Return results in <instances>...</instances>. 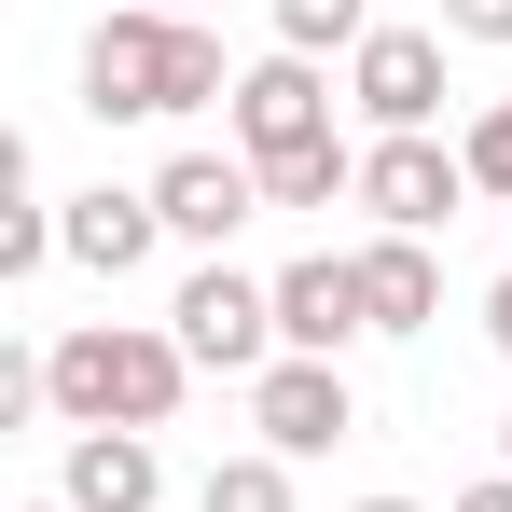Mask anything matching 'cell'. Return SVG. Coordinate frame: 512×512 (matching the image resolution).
Listing matches in <instances>:
<instances>
[{
    "label": "cell",
    "instance_id": "16",
    "mask_svg": "<svg viewBox=\"0 0 512 512\" xmlns=\"http://www.w3.org/2000/svg\"><path fill=\"white\" fill-rule=\"evenodd\" d=\"M333 194H360V153H291V167H263V208H333Z\"/></svg>",
    "mask_w": 512,
    "mask_h": 512
},
{
    "label": "cell",
    "instance_id": "23",
    "mask_svg": "<svg viewBox=\"0 0 512 512\" xmlns=\"http://www.w3.org/2000/svg\"><path fill=\"white\" fill-rule=\"evenodd\" d=\"M14 512H70V499H14Z\"/></svg>",
    "mask_w": 512,
    "mask_h": 512
},
{
    "label": "cell",
    "instance_id": "22",
    "mask_svg": "<svg viewBox=\"0 0 512 512\" xmlns=\"http://www.w3.org/2000/svg\"><path fill=\"white\" fill-rule=\"evenodd\" d=\"M139 14H194V0H139Z\"/></svg>",
    "mask_w": 512,
    "mask_h": 512
},
{
    "label": "cell",
    "instance_id": "17",
    "mask_svg": "<svg viewBox=\"0 0 512 512\" xmlns=\"http://www.w3.org/2000/svg\"><path fill=\"white\" fill-rule=\"evenodd\" d=\"M457 153H471V194H499V208H512V97L471 111V139H457Z\"/></svg>",
    "mask_w": 512,
    "mask_h": 512
},
{
    "label": "cell",
    "instance_id": "3",
    "mask_svg": "<svg viewBox=\"0 0 512 512\" xmlns=\"http://www.w3.org/2000/svg\"><path fill=\"white\" fill-rule=\"evenodd\" d=\"M167 333L194 346V374H263V360H291V346H277V277H236V263H194V277H180Z\"/></svg>",
    "mask_w": 512,
    "mask_h": 512
},
{
    "label": "cell",
    "instance_id": "11",
    "mask_svg": "<svg viewBox=\"0 0 512 512\" xmlns=\"http://www.w3.org/2000/svg\"><path fill=\"white\" fill-rule=\"evenodd\" d=\"M56 236H70V263H84V277H139V263H153V236H167V208L97 180V194H70V208H56Z\"/></svg>",
    "mask_w": 512,
    "mask_h": 512
},
{
    "label": "cell",
    "instance_id": "24",
    "mask_svg": "<svg viewBox=\"0 0 512 512\" xmlns=\"http://www.w3.org/2000/svg\"><path fill=\"white\" fill-rule=\"evenodd\" d=\"M499 471H512V416H499Z\"/></svg>",
    "mask_w": 512,
    "mask_h": 512
},
{
    "label": "cell",
    "instance_id": "14",
    "mask_svg": "<svg viewBox=\"0 0 512 512\" xmlns=\"http://www.w3.org/2000/svg\"><path fill=\"white\" fill-rule=\"evenodd\" d=\"M374 0H277V56H360Z\"/></svg>",
    "mask_w": 512,
    "mask_h": 512
},
{
    "label": "cell",
    "instance_id": "10",
    "mask_svg": "<svg viewBox=\"0 0 512 512\" xmlns=\"http://www.w3.org/2000/svg\"><path fill=\"white\" fill-rule=\"evenodd\" d=\"M56 499H70V512H153V499H167V457H153V429H70V457H56Z\"/></svg>",
    "mask_w": 512,
    "mask_h": 512
},
{
    "label": "cell",
    "instance_id": "7",
    "mask_svg": "<svg viewBox=\"0 0 512 512\" xmlns=\"http://www.w3.org/2000/svg\"><path fill=\"white\" fill-rule=\"evenodd\" d=\"M346 97L374 111V139H429V111H443V28H374L346 56Z\"/></svg>",
    "mask_w": 512,
    "mask_h": 512
},
{
    "label": "cell",
    "instance_id": "2",
    "mask_svg": "<svg viewBox=\"0 0 512 512\" xmlns=\"http://www.w3.org/2000/svg\"><path fill=\"white\" fill-rule=\"evenodd\" d=\"M42 374H56V416L70 429H167L180 388H194V346L153 333V319H84V333L42 346Z\"/></svg>",
    "mask_w": 512,
    "mask_h": 512
},
{
    "label": "cell",
    "instance_id": "21",
    "mask_svg": "<svg viewBox=\"0 0 512 512\" xmlns=\"http://www.w3.org/2000/svg\"><path fill=\"white\" fill-rule=\"evenodd\" d=\"M346 512H416V499H346Z\"/></svg>",
    "mask_w": 512,
    "mask_h": 512
},
{
    "label": "cell",
    "instance_id": "1",
    "mask_svg": "<svg viewBox=\"0 0 512 512\" xmlns=\"http://www.w3.org/2000/svg\"><path fill=\"white\" fill-rule=\"evenodd\" d=\"M208 97H236L222 84V42L194 28V14H97L84 28V111L97 125H180V111H208Z\"/></svg>",
    "mask_w": 512,
    "mask_h": 512
},
{
    "label": "cell",
    "instance_id": "20",
    "mask_svg": "<svg viewBox=\"0 0 512 512\" xmlns=\"http://www.w3.org/2000/svg\"><path fill=\"white\" fill-rule=\"evenodd\" d=\"M485 346L512 360V277H485Z\"/></svg>",
    "mask_w": 512,
    "mask_h": 512
},
{
    "label": "cell",
    "instance_id": "15",
    "mask_svg": "<svg viewBox=\"0 0 512 512\" xmlns=\"http://www.w3.org/2000/svg\"><path fill=\"white\" fill-rule=\"evenodd\" d=\"M194 512H291V457H208Z\"/></svg>",
    "mask_w": 512,
    "mask_h": 512
},
{
    "label": "cell",
    "instance_id": "12",
    "mask_svg": "<svg viewBox=\"0 0 512 512\" xmlns=\"http://www.w3.org/2000/svg\"><path fill=\"white\" fill-rule=\"evenodd\" d=\"M360 305H374V333H429V319H443L429 236H374V250H360Z\"/></svg>",
    "mask_w": 512,
    "mask_h": 512
},
{
    "label": "cell",
    "instance_id": "18",
    "mask_svg": "<svg viewBox=\"0 0 512 512\" xmlns=\"http://www.w3.org/2000/svg\"><path fill=\"white\" fill-rule=\"evenodd\" d=\"M443 42H512V0H443Z\"/></svg>",
    "mask_w": 512,
    "mask_h": 512
},
{
    "label": "cell",
    "instance_id": "6",
    "mask_svg": "<svg viewBox=\"0 0 512 512\" xmlns=\"http://www.w3.org/2000/svg\"><path fill=\"white\" fill-rule=\"evenodd\" d=\"M250 429H263V457H333L346 429H360L346 360H263L250 374Z\"/></svg>",
    "mask_w": 512,
    "mask_h": 512
},
{
    "label": "cell",
    "instance_id": "8",
    "mask_svg": "<svg viewBox=\"0 0 512 512\" xmlns=\"http://www.w3.org/2000/svg\"><path fill=\"white\" fill-rule=\"evenodd\" d=\"M360 333H374V305H360V250L277 263V346H291V360H346Z\"/></svg>",
    "mask_w": 512,
    "mask_h": 512
},
{
    "label": "cell",
    "instance_id": "5",
    "mask_svg": "<svg viewBox=\"0 0 512 512\" xmlns=\"http://www.w3.org/2000/svg\"><path fill=\"white\" fill-rule=\"evenodd\" d=\"M360 208H374V236H443V222L471 208V153H443V139H374V153H360Z\"/></svg>",
    "mask_w": 512,
    "mask_h": 512
},
{
    "label": "cell",
    "instance_id": "19",
    "mask_svg": "<svg viewBox=\"0 0 512 512\" xmlns=\"http://www.w3.org/2000/svg\"><path fill=\"white\" fill-rule=\"evenodd\" d=\"M443 512H512V471H485V485H457Z\"/></svg>",
    "mask_w": 512,
    "mask_h": 512
},
{
    "label": "cell",
    "instance_id": "4",
    "mask_svg": "<svg viewBox=\"0 0 512 512\" xmlns=\"http://www.w3.org/2000/svg\"><path fill=\"white\" fill-rule=\"evenodd\" d=\"M236 153H250V167L333 153V84H319V56H263V70H236Z\"/></svg>",
    "mask_w": 512,
    "mask_h": 512
},
{
    "label": "cell",
    "instance_id": "13",
    "mask_svg": "<svg viewBox=\"0 0 512 512\" xmlns=\"http://www.w3.org/2000/svg\"><path fill=\"white\" fill-rule=\"evenodd\" d=\"M56 250H70V236H56V208L28 194V153L0 139V277H42Z\"/></svg>",
    "mask_w": 512,
    "mask_h": 512
},
{
    "label": "cell",
    "instance_id": "9",
    "mask_svg": "<svg viewBox=\"0 0 512 512\" xmlns=\"http://www.w3.org/2000/svg\"><path fill=\"white\" fill-rule=\"evenodd\" d=\"M153 208H167V236L222 250V236L263 208V167H250V153H167V167H153Z\"/></svg>",
    "mask_w": 512,
    "mask_h": 512
}]
</instances>
